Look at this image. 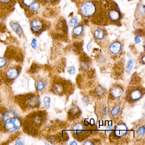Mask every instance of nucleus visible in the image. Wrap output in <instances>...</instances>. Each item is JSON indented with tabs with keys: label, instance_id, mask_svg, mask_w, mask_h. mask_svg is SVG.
Returning <instances> with one entry per match:
<instances>
[{
	"label": "nucleus",
	"instance_id": "obj_1",
	"mask_svg": "<svg viewBox=\"0 0 145 145\" xmlns=\"http://www.w3.org/2000/svg\"><path fill=\"white\" fill-rule=\"evenodd\" d=\"M46 116L44 111H33L28 114L23 122L24 132L30 135H38L40 129L45 121Z\"/></svg>",
	"mask_w": 145,
	"mask_h": 145
},
{
	"label": "nucleus",
	"instance_id": "obj_2",
	"mask_svg": "<svg viewBox=\"0 0 145 145\" xmlns=\"http://www.w3.org/2000/svg\"><path fill=\"white\" fill-rule=\"evenodd\" d=\"M16 101L21 108L26 111L38 108L40 104L39 95L35 93L18 96L16 97Z\"/></svg>",
	"mask_w": 145,
	"mask_h": 145
},
{
	"label": "nucleus",
	"instance_id": "obj_3",
	"mask_svg": "<svg viewBox=\"0 0 145 145\" xmlns=\"http://www.w3.org/2000/svg\"><path fill=\"white\" fill-rule=\"evenodd\" d=\"M22 124V122L21 119L18 115H15L5 121L3 125V131L8 133L14 132L20 129Z\"/></svg>",
	"mask_w": 145,
	"mask_h": 145
},
{
	"label": "nucleus",
	"instance_id": "obj_4",
	"mask_svg": "<svg viewBox=\"0 0 145 145\" xmlns=\"http://www.w3.org/2000/svg\"><path fill=\"white\" fill-rule=\"evenodd\" d=\"M72 132L74 137L78 141L85 140L89 135V131L84 125L80 123H76L72 126Z\"/></svg>",
	"mask_w": 145,
	"mask_h": 145
},
{
	"label": "nucleus",
	"instance_id": "obj_5",
	"mask_svg": "<svg viewBox=\"0 0 145 145\" xmlns=\"http://www.w3.org/2000/svg\"><path fill=\"white\" fill-rule=\"evenodd\" d=\"M21 68L18 66L10 67L7 69L4 75V79L8 81H12L16 79L20 73Z\"/></svg>",
	"mask_w": 145,
	"mask_h": 145
},
{
	"label": "nucleus",
	"instance_id": "obj_6",
	"mask_svg": "<svg viewBox=\"0 0 145 145\" xmlns=\"http://www.w3.org/2000/svg\"><path fill=\"white\" fill-rule=\"evenodd\" d=\"M67 83L65 80H58L55 81L52 85V91L57 95L63 94L67 91Z\"/></svg>",
	"mask_w": 145,
	"mask_h": 145
},
{
	"label": "nucleus",
	"instance_id": "obj_7",
	"mask_svg": "<svg viewBox=\"0 0 145 145\" xmlns=\"http://www.w3.org/2000/svg\"><path fill=\"white\" fill-rule=\"evenodd\" d=\"M128 131V128L126 125L123 123H120L115 125L112 135L115 138L119 139L125 135Z\"/></svg>",
	"mask_w": 145,
	"mask_h": 145
},
{
	"label": "nucleus",
	"instance_id": "obj_8",
	"mask_svg": "<svg viewBox=\"0 0 145 145\" xmlns=\"http://www.w3.org/2000/svg\"><path fill=\"white\" fill-rule=\"evenodd\" d=\"M95 10V7L93 3L91 1H87L84 3L80 7V11L83 15L86 16H89L94 14Z\"/></svg>",
	"mask_w": 145,
	"mask_h": 145
},
{
	"label": "nucleus",
	"instance_id": "obj_9",
	"mask_svg": "<svg viewBox=\"0 0 145 145\" xmlns=\"http://www.w3.org/2000/svg\"><path fill=\"white\" fill-rule=\"evenodd\" d=\"M142 91L138 88L132 89L128 94L129 99L132 101H136L140 100L143 95Z\"/></svg>",
	"mask_w": 145,
	"mask_h": 145
},
{
	"label": "nucleus",
	"instance_id": "obj_10",
	"mask_svg": "<svg viewBox=\"0 0 145 145\" xmlns=\"http://www.w3.org/2000/svg\"><path fill=\"white\" fill-rule=\"evenodd\" d=\"M123 89L119 85H114L111 87L110 90V95L114 98H119L123 95Z\"/></svg>",
	"mask_w": 145,
	"mask_h": 145
},
{
	"label": "nucleus",
	"instance_id": "obj_11",
	"mask_svg": "<svg viewBox=\"0 0 145 145\" xmlns=\"http://www.w3.org/2000/svg\"><path fill=\"white\" fill-rule=\"evenodd\" d=\"M81 115V110L78 107L74 106L71 108L68 112V118L71 120L78 118Z\"/></svg>",
	"mask_w": 145,
	"mask_h": 145
},
{
	"label": "nucleus",
	"instance_id": "obj_12",
	"mask_svg": "<svg viewBox=\"0 0 145 145\" xmlns=\"http://www.w3.org/2000/svg\"><path fill=\"white\" fill-rule=\"evenodd\" d=\"M43 24L41 21L38 19H34L30 23L31 29L33 32H39L43 28Z\"/></svg>",
	"mask_w": 145,
	"mask_h": 145
},
{
	"label": "nucleus",
	"instance_id": "obj_13",
	"mask_svg": "<svg viewBox=\"0 0 145 145\" xmlns=\"http://www.w3.org/2000/svg\"><path fill=\"white\" fill-rule=\"evenodd\" d=\"M121 46L118 42H115L109 46V50L111 53L114 54H117L121 50Z\"/></svg>",
	"mask_w": 145,
	"mask_h": 145
},
{
	"label": "nucleus",
	"instance_id": "obj_14",
	"mask_svg": "<svg viewBox=\"0 0 145 145\" xmlns=\"http://www.w3.org/2000/svg\"><path fill=\"white\" fill-rule=\"evenodd\" d=\"M10 25L12 30L18 35H21L22 33L23 30L20 25L17 23L11 22Z\"/></svg>",
	"mask_w": 145,
	"mask_h": 145
},
{
	"label": "nucleus",
	"instance_id": "obj_15",
	"mask_svg": "<svg viewBox=\"0 0 145 145\" xmlns=\"http://www.w3.org/2000/svg\"><path fill=\"white\" fill-rule=\"evenodd\" d=\"M109 18L112 21H117L119 20L120 17V15L118 11L112 10L109 12L108 14Z\"/></svg>",
	"mask_w": 145,
	"mask_h": 145
},
{
	"label": "nucleus",
	"instance_id": "obj_16",
	"mask_svg": "<svg viewBox=\"0 0 145 145\" xmlns=\"http://www.w3.org/2000/svg\"><path fill=\"white\" fill-rule=\"evenodd\" d=\"M94 36L97 39H102L104 37V32L101 29H98L95 31L94 33Z\"/></svg>",
	"mask_w": 145,
	"mask_h": 145
},
{
	"label": "nucleus",
	"instance_id": "obj_17",
	"mask_svg": "<svg viewBox=\"0 0 145 145\" xmlns=\"http://www.w3.org/2000/svg\"><path fill=\"white\" fill-rule=\"evenodd\" d=\"M46 84L44 81L43 80H39L37 82L36 84V90L39 91L43 90L45 87Z\"/></svg>",
	"mask_w": 145,
	"mask_h": 145
},
{
	"label": "nucleus",
	"instance_id": "obj_18",
	"mask_svg": "<svg viewBox=\"0 0 145 145\" xmlns=\"http://www.w3.org/2000/svg\"><path fill=\"white\" fill-rule=\"evenodd\" d=\"M83 27L82 25H78L74 28L73 30V33L74 34L76 35H80L83 31Z\"/></svg>",
	"mask_w": 145,
	"mask_h": 145
},
{
	"label": "nucleus",
	"instance_id": "obj_19",
	"mask_svg": "<svg viewBox=\"0 0 145 145\" xmlns=\"http://www.w3.org/2000/svg\"><path fill=\"white\" fill-rule=\"evenodd\" d=\"M8 64V61L5 57H0V69L6 67Z\"/></svg>",
	"mask_w": 145,
	"mask_h": 145
},
{
	"label": "nucleus",
	"instance_id": "obj_20",
	"mask_svg": "<svg viewBox=\"0 0 145 145\" xmlns=\"http://www.w3.org/2000/svg\"><path fill=\"white\" fill-rule=\"evenodd\" d=\"M22 1L24 6L29 8L35 2V0H22Z\"/></svg>",
	"mask_w": 145,
	"mask_h": 145
},
{
	"label": "nucleus",
	"instance_id": "obj_21",
	"mask_svg": "<svg viewBox=\"0 0 145 145\" xmlns=\"http://www.w3.org/2000/svg\"><path fill=\"white\" fill-rule=\"evenodd\" d=\"M120 108L118 105H116L111 110V113L112 116H115L118 115L120 111Z\"/></svg>",
	"mask_w": 145,
	"mask_h": 145
},
{
	"label": "nucleus",
	"instance_id": "obj_22",
	"mask_svg": "<svg viewBox=\"0 0 145 145\" xmlns=\"http://www.w3.org/2000/svg\"><path fill=\"white\" fill-rule=\"evenodd\" d=\"M133 67V61L131 59H129L125 67V71L127 73H129Z\"/></svg>",
	"mask_w": 145,
	"mask_h": 145
},
{
	"label": "nucleus",
	"instance_id": "obj_23",
	"mask_svg": "<svg viewBox=\"0 0 145 145\" xmlns=\"http://www.w3.org/2000/svg\"><path fill=\"white\" fill-rule=\"evenodd\" d=\"M50 99L49 97L46 96L44 98V102L45 106L47 108H49L50 107L51 102Z\"/></svg>",
	"mask_w": 145,
	"mask_h": 145
},
{
	"label": "nucleus",
	"instance_id": "obj_24",
	"mask_svg": "<svg viewBox=\"0 0 145 145\" xmlns=\"http://www.w3.org/2000/svg\"><path fill=\"white\" fill-rule=\"evenodd\" d=\"M137 133L139 135L142 136L144 135V133H145V126L143 125V126H141L140 128H138Z\"/></svg>",
	"mask_w": 145,
	"mask_h": 145
},
{
	"label": "nucleus",
	"instance_id": "obj_25",
	"mask_svg": "<svg viewBox=\"0 0 145 145\" xmlns=\"http://www.w3.org/2000/svg\"><path fill=\"white\" fill-rule=\"evenodd\" d=\"M39 7V5L37 2H35L30 7V10L33 11H37Z\"/></svg>",
	"mask_w": 145,
	"mask_h": 145
},
{
	"label": "nucleus",
	"instance_id": "obj_26",
	"mask_svg": "<svg viewBox=\"0 0 145 145\" xmlns=\"http://www.w3.org/2000/svg\"><path fill=\"white\" fill-rule=\"evenodd\" d=\"M77 22H78V19H77V18L74 17L70 20L69 24V26L70 27H73L77 24Z\"/></svg>",
	"mask_w": 145,
	"mask_h": 145
},
{
	"label": "nucleus",
	"instance_id": "obj_27",
	"mask_svg": "<svg viewBox=\"0 0 145 145\" xmlns=\"http://www.w3.org/2000/svg\"><path fill=\"white\" fill-rule=\"evenodd\" d=\"M68 72L70 74H75L76 70L75 68L73 67H68L67 68Z\"/></svg>",
	"mask_w": 145,
	"mask_h": 145
},
{
	"label": "nucleus",
	"instance_id": "obj_28",
	"mask_svg": "<svg viewBox=\"0 0 145 145\" xmlns=\"http://www.w3.org/2000/svg\"><path fill=\"white\" fill-rule=\"evenodd\" d=\"M31 46L33 49H36L37 47V40L35 39H33L31 42Z\"/></svg>",
	"mask_w": 145,
	"mask_h": 145
},
{
	"label": "nucleus",
	"instance_id": "obj_29",
	"mask_svg": "<svg viewBox=\"0 0 145 145\" xmlns=\"http://www.w3.org/2000/svg\"><path fill=\"white\" fill-rule=\"evenodd\" d=\"M145 6L143 5L140 8V10H139V12H140V13H141V14H143V13L145 12Z\"/></svg>",
	"mask_w": 145,
	"mask_h": 145
},
{
	"label": "nucleus",
	"instance_id": "obj_30",
	"mask_svg": "<svg viewBox=\"0 0 145 145\" xmlns=\"http://www.w3.org/2000/svg\"><path fill=\"white\" fill-rule=\"evenodd\" d=\"M135 41L136 44H139L141 40L139 37L138 36H136L135 38Z\"/></svg>",
	"mask_w": 145,
	"mask_h": 145
},
{
	"label": "nucleus",
	"instance_id": "obj_31",
	"mask_svg": "<svg viewBox=\"0 0 145 145\" xmlns=\"http://www.w3.org/2000/svg\"><path fill=\"white\" fill-rule=\"evenodd\" d=\"M84 144V145H94V143L91 141L88 140L86 141Z\"/></svg>",
	"mask_w": 145,
	"mask_h": 145
},
{
	"label": "nucleus",
	"instance_id": "obj_32",
	"mask_svg": "<svg viewBox=\"0 0 145 145\" xmlns=\"http://www.w3.org/2000/svg\"><path fill=\"white\" fill-rule=\"evenodd\" d=\"M16 142V145H23V144H24V143L22 140H18V141H17Z\"/></svg>",
	"mask_w": 145,
	"mask_h": 145
},
{
	"label": "nucleus",
	"instance_id": "obj_33",
	"mask_svg": "<svg viewBox=\"0 0 145 145\" xmlns=\"http://www.w3.org/2000/svg\"><path fill=\"white\" fill-rule=\"evenodd\" d=\"M11 0H0V2L3 4H7L9 3Z\"/></svg>",
	"mask_w": 145,
	"mask_h": 145
},
{
	"label": "nucleus",
	"instance_id": "obj_34",
	"mask_svg": "<svg viewBox=\"0 0 145 145\" xmlns=\"http://www.w3.org/2000/svg\"><path fill=\"white\" fill-rule=\"evenodd\" d=\"M77 142L76 141H72L70 143V145H77Z\"/></svg>",
	"mask_w": 145,
	"mask_h": 145
},
{
	"label": "nucleus",
	"instance_id": "obj_35",
	"mask_svg": "<svg viewBox=\"0 0 145 145\" xmlns=\"http://www.w3.org/2000/svg\"><path fill=\"white\" fill-rule=\"evenodd\" d=\"M142 61L143 63V64L145 63V56H143L142 57Z\"/></svg>",
	"mask_w": 145,
	"mask_h": 145
},
{
	"label": "nucleus",
	"instance_id": "obj_36",
	"mask_svg": "<svg viewBox=\"0 0 145 145\" xmlns=\"http://www.w3.org/2000/svg\"><path fill=\"white\" fill-rule=\"evenodd\" d=\"M2 78H3V77H2L1 75V74H0V84L2 82Z\"/></svg>",
	"mask_w": 145,
	"mask_h": 145
},
{
	"label": "nucleus",
	"instance_id": "obj_37",
	"mask_svg": "<svg viewBox=\"0 0 145 145\" xmlns=\"http://www.w3.org/2000/svg\"><path fill=\"white\" fill-rule=\"evenodd\" d=\"M44 1H48V2H49V1H52V0H44Z\"/></svg>",
	"mask_w": 145,
	"mask_h": 145
},
{
	"label": "nucleus",
	"instance_id": "obj_38",
	"mask_svg": "<svg viewBox=\"0 0 145 145\" xmlns=\"http://www.w3.org/2000/svg\"><path fill=\"white\" fill-rule=\"evenodd\" d=\"M1 21H2V19H1V18L0 16V24L1 23Z\"/></svg>",
	"mask_w": 145,
	"mask_h": 145
}]
</instances>
